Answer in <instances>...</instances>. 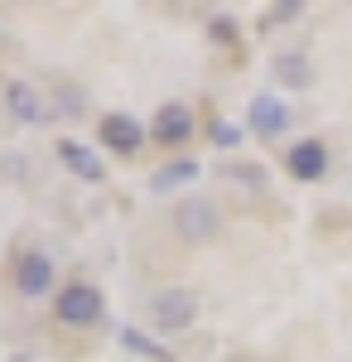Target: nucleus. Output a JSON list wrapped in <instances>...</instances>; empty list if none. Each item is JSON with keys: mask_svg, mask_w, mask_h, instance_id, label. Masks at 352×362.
<instances>
[{"mask_svg": "<svg viewBox=\"0 0 352 362\" xmlns=\"http://www.w3.org/2000/svg\"><path fill=\"white\" fill-rule=\"evenodd\" d=\"M150 319H155L160 334H184L198 319V295H193L189 285H169V290H160L150 300Z\"/></svg>", "mask_w": 352, "mask_h": 362, "instance_id": "1", "label": "nucleus"}, {"mask_svg": "<svg viewBox=\"0 0 352 362\" xmlns=\"http://www.w3.org/2000/svg\"><path fill=\"white\" fill-rule=\"evenodd\" d=\"M54 314H58V324H68V329L97 324V319H102V290H97L92 280H73V285H63L58 300H54Z\"/></svg>", "mask_w": 352, "mask_h": 362, "instance_id": "2", "label": "nucleus"}, {"mask_svg": "<svg viewBox=\"0 0 352 362\" xmlns=\"http://www.w3.org/2000/svg\"><path fill=\"white\" fill-rule=\"evenodd\" d=\"M15 290L25 295V300H39V295H49L54 290V256L39 247H29L20 261H15Z\"/></svg>", "mask_w": 352, "mask_h": 362, "instance_id": "3", "label": "nucleus"}, {"mask_svg": "<svg viewBox=\"0 0 352 362\" xmlns=\"http://www.w3.org/2000/svg\"><path fill=\"white\" fill-rule=\"evenodd\" d=\"M222 223V213H217L208 198H189V203H179V213H174V227H179V237H189V242H208Z\"/></svg>", "mask_w": 352, "mask_h": 362, "instance_id": "4", "label": "nucleus"}, {"mask_svg": "<svg viewBox=\"0 0 352 362\" xmlns=\"http://www.w3.org/2000/svg\"><path fill=\"white\" fill-rule=\"evenodd\" d=\"M102 145L116 150V155H131V150L145 145V126H140L136 116H126V112H107L102 116Z\"/></svg>", "mask_w": 352, "mask_h": 362, "instance_id": "5", "label": "nucleus"}, {"mask_svg": "<svg viewBox=\"0 0 352 362\" xmlns=\"http://www.w3.org/2000/svg\"><path fill=\"white\" fill-rule=\"evenodd\" d=\"M193 126H198V121H193V112L184 102H164L160 112H155V126H150V131H155L160 145H184V140L193 136Z\"/></svg>", "mask_w": 352, "mask_h": 362, "instance_id": "6", "label": "nucleus"}, {"mask_svg": "<svg viewBox=\"0 0 352 362\" xmlns=\"http://www.w3.org/2000/svg\"><path fill=\"white\" fill-rule=\"evenodd\" d=\"M246 121H251V131L256 136H280V131H290V107L280 102V97H251V112H246Z\"/></svg>", "mask_w": 352, "mask_h": 362, "instance_id": "7", "label": "nucleus"}, {"mask_svg": "<svg viewBox=\"0 0 352 362\" xmlns=\"http://www.w3.org/2000/svg\"><path fill=\"white\" fill-rule=\"evenodd\" d=\"M5 107H10L15 121H25V126L49 121V102L39 97V87H29V83H10V87H5Z\"/></svg>", "mask_w": 352, "mask_h": 362, "instance_id": "8", "label": "nucleus"}, {"mask_svg": "<svg viewBox=\"0 0 352 362\" xmlns=\"http://www.w3.org/2000/svg\"><path fill=\"white\" fill-rule=\"evenodd\" d=\"M290 174L295 179H304V184H314V179H324L328 174V150H324V140H299L295 150H290Z\"/></svg>", "mask_w": 352, "mask_h": 362, "instance_id": "9", "label": "nucleus"}, {"mask_svg": "<svg viewBox=\"0 0 352 362\" xmlns=\"http://www.w3.org/2000/svg\"><path fill=\"white\" fill-rule=\"evenodd\" d=\"M58 160L68 169H78L87 184H97L107 169H102V160H97V150H87V145H78V140H58Z\"/></svg>", "mask_w": 352, "mask_h": 362, "instance_id": "10", "label": "nucleus"}, {"mask_svg": "<svg viewBox=\"0 0 352 362\" xmlns=\"http://www.w3.org/2000/svg\"><path fill=\"white\" fill-rule=\"evenodd\" d=\"M275 78H280L285 87H304L309 83V63H304L299 54H280L275 58Z\"/></svg>", "mask_w": 352, "mask_h": 362, "instance_id": "11", "label": "nucleus"}, {"mask_svg": "<svg viewBox=\"0 0 352 362\" xmlns=\"http://www.w3.org/2000/svg\"><path fill=\"white\" fill-rule=\"evenodd\" d=\"M121 343H126L131 353H140V358H155V362H174V353H169V348H160L155 338L136 334V329H126V334H121Z\"/></svg>", "mask_w": 352, "mask_h": 362, "instance_id": "12", "label": "nucleus"}, {"mask_svg": "<svg viewBox=\"0 0 352 362\" xmlns=\"http://www.w3.org/2000/svg\"><path fill=\"white\" fill-rule=\"evenodd\" d=\"M198 179V165L193 160H179V165L160 169V179H155V189H174V184H193Z\"/></svg>", "mask_w": 352, "mask_h": 362, "instance_id": "13", "label": "nucleus"}, {"mask_svg": "<svg viewBox=\"0 0 352 362\" xmlns=\"http://www.w3.org/2000/svg\"><path fill=\"white\" fill-rule=\"evenodd\" d=\"M213 140H217V145H222V150H232V145H242V131H237L232 121H222V126H217V131H213Z\"/></svg>", "mask_w": 352, "mask_h": 362, "instance_id": "14", "label": "nucleus"}, {"mask_svg": "<svg viewBox=\"0 0 352 362\" xmlns=\"http://www.w3.org/2000/svg\"><path fill=\"white\" fill-rule=\"evenodd\" d=\"M290 15H299V5H275V10H266V25H285Z\"/></svg>", "mask_w": 352, "mask_h": 362, "instance_id": "15", "label": "nucleus"}]
</instances>
